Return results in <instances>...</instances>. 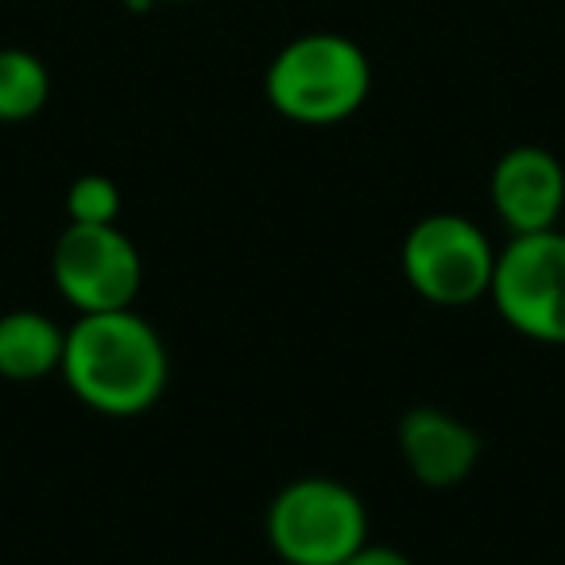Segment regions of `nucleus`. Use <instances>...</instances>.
Here are the masks:
<instances>
[{
	"label": "nucleus",
	"instance_id": "nucleus-1",
	"mask_svg": "<svg viewBox=\"0 0 565 565\" xmlns=\"http://www.w3.org/2000/svg\"><path fill=\"white\" fill-rule=\"evenodd\" d=\"M63 376L102 415H140L167 384L163 341L132 310L82 315L66 330Z\"/></svg>",
	"mask_w": 565,
	"mask_h": 565
},
{
	"label": "nucleus",
	"instance_id": "nucleus-5",
	"mask_svg": "<svg viewBox=\"0 0 565 565\" xmlns=\"http://www.w3.org/2000/svg\"><path fill=\"white\" fill-rule=\"evenodd\" d=\"M403 271L423 299L438 307H465L492 291L495 252L472 221L438 213L411 228L403 244Z\"/></svg>",
	"mask_w": 565,
	"mask_h": 565
},
{
	"label": "nucleus",
	"instance_id": "nucleus-13",
	"mask_svg": "<svg viewBox=\"0 0 565 565\" xmlns=\"http://www.w3.org/2000/svg\"><path fill=\"white\" fill-rule=\"evenodd\" d=\"M167 4H186V0H167Z\"/></svg>",
	"mask_w": 565,
	"mask_h": 565
},
{
	"label": "nucleus",
	"instance_id": "nucleus-10",
	"mask_svg": "<svg viewBox=\"0 0 565 565\" xmlns=\"http://www.w3.org/2000/svg\"><path fill=\"white\" fill-rule=\"evenodd\" d=\"M51 74L32 51H0V120H28L47 105Z\"/></svg>",
	"mask_w": 565,
	"mask_h": 565
},
{
	"label": "nucleus",
	"instance_id": "nucleus-9",
	"mask_svg": "<svg viewBox=\"0 0 565 565\" xmlns=\"http://www.w3.org/2000/svg\"><path fill=\"white\" fill-rule=\"evenodd\" d=\"M66 333L35 310H17L0 318V376L40 380L63 369Z\"/></svg>",
	"mask_w": 565,
	"mask_h": 565
},
{
	"label": "nucleus",
	"instance_id": "nucleus-7",
	"mask_svg": "<svg viewBox=\"0 0 565 565\" xmlns=\"http://www.w3.org/2000/svg\"><path fill=\"white\" fill-rule=\"evenodd\" d=\"M492 202L511 236L546 233L565 205L562 163L546 148H511L492 171Z\"/></svg>",
	"mask_w": 565,
	"mask_h": 565
},
{
	"label": "nucleus",
	"instance_id": "nucleus-4",
	"mask_svg": "<svg viewBox=\"0 0 565 565\" xmlns=\"http://www.w3.org/2000/svg\"><path fill=\"white\" fill-rule=\"evenodd\" d=\"M488 295L519 333L565 345V236L557 228L515 236L495 256Z\"/></svg>",
	"mask_w": 565,
	"mask_h": 565
},
{
	"label": "nucleus",
	"instance_id": "nucleus-2",
	"mask_svg": "<svg viewBox=\"0 0 565 565\" xmlns=\"http://www.w3.org/2000/svg\"><path fill=\"white\" fill-rule=\"evenodd\" d=\"M372 89L369 55L338 32L291 40L267 66V102L299 125H338Z\"/></svg>",
	"mask_w": 565,
	"mask_h": 565
},
{
	"label": "nucleus",
	"instance_id": "nucleus-3",
	"mask_svg": "<svg viewBox=\"0 0 565 565\" xmlns=\"http://www.w3.org/2000/svg\"><path fill=\"white\" fill-rule=\"evenodd\" d=\"M267 539L291 565H341L369 539L364 508L345 484L326 477L295 480L267 515Z\"/></svg>",
	"mask_w": 565,
	"mask_h": 565
},
{
	"label": "nucleus",
	"instance_id": "nucleus-11",
	"mask_svg": "<svg viewBox=\"0 0 565 565\" xmlns=\"http://www.w3.org/2000/svg\"><path fill=\"white\" fill-rule=\"evenodd\" d=\"M71 225H113L120 213V190L105 174H82L66 194Z\"/></svg>",
	"mask_w": 565,
	"mask_h": 565
},
{
	"label": "nucleus",
	"instance_id": "nucleus-12",
	"mask_svg": "<svg viewBox=\"0 0 565 565\" xmlns=\"http://www.w3.org/2000/svg\"><path fill=\"white\" fill-rule=\"evenodd\" d=\"M341 565H411V557L392 546H369V542H364V546L353 550Z\"/></svg>",
	"mask_w": 565,
	"mask_h": 565
},
{
	"label": "nucleus",
	"instance_id": "nucleus-8",
	"mask_svg": "<svg viewBox=\"0 0 565 565\" xmlns=\"http://www.w3.org/2000/svg\"><path fill=\"white\" fill-rule=\"evenodd\" d=\"M399 446L411 472L430 488L461 484L480 457V438L446 411H411L399 426Z\"/></svg>",
	"mask_w": 565,
	"mask_h": 565
},
{
	"label": "nucleus",
	"instance_id": "nucleus-6",
	"mask_svg": "<svg viewBox=\"0 0 565 565\" xmlns=\"http://www.w3.org/2000/svg\"><path fill=\"white\" fill-rule=\"evenodd\" d=\"M51 267L58 291L82 315L128 310L140 291V252L113 225H71L58 236Z\"/></svg>",
	"mask_w": 565,
	"mask_h": 565
}]
</instances>
